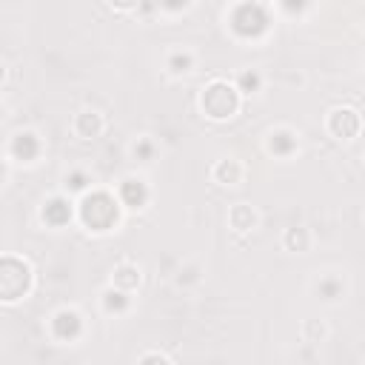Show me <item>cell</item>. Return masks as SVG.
<instances>
[{"label":"cell","mask_w":365,"mask_h":365,"mask_svg":"<svg viewBox=\"0 0 365 365\" xmlns=\"http://www.w3.org/2000/svg\"><path fill=\"white\" fill-rule=\"evenodd\" d=\"M80 220L88 231H108L120 220V205L108 191H91L80 202Z\"/></svg>","instance_id":"1"},{"label":"cell","mask_w":365,"mask_h":365,"mask_svg":"<svg viewBox=\"0 0 365 365\" xmlns=\"http://www.w3.org/2000/svg\"><path fill=\"white\" fill-rule=\"evenodd\" d=\"M228 23H231V31H234L237 37H242V40H257V37H262V34L268 31L271 14H268V9H265L262 3L245 0V3H240V6L231 11Z\"/></svg>","instance_id":"2"},{"label":"cell","mask_w":365,"mask_h":365,"mask_svg":"<svg viewBox=\"0 0 365 365\" xmlns=\"http://www.w3.org/2000/svg\"><path fill=\"white\" fill-rule=\"evenodd\" d=\"M200 106L211 120H225V117L237 114V108H240V88H234L222 80H214L211 86L202 88Z\"/></svg>","instance_id":"3"},{"label":"cell","mask_w":365,"mask_h":365,"mask_svg":"<svg viewBox=\"0 0 365 365\" xmlns=\"http://www.w3.org/2000/svg\"><path fill=\"white\" fill-rule=\"evenodd\" d=\"M31 288V268L17 257H3L0 262V297L6 302L20 299Z\"/></svg>","instance_id":"4"},{"label":"cell","mask_w":365,"mask_h":365,"mask_svg":"<svg viewBox=\"0 0 365 365\" xmlns=\"http://www.w3.org/2000/svg\"><path fill=\"white\" fill-rule=\"evenodd\" d=\"M359 114L354 108H334L331 117H328V131L339 140H351L359 134Z\"/></svg>","instance_id":"5"},{"label":"cell","mask_w":365,"mask_h":365,"mask_svg":"<svg viewBox=\"0 0 365 365\" xmlns=\"http://www.w3.org/2000/svg\"><path fill=\"white\" fill-rule=\"evenodd\" d=\"M80 331H83V319H80V314L77 311H57L54 314V319H51V334L57 336V339H63V342H71V339H77L80 336Z\"/></svg>","instance_id":"6"},{"label":"cell","mask_w":365,"mask_h":365,"mask_svg":"<svg viewBox=\"0 0 365 365\" xmlns=\"http://www.w3.org/2000/svg\"><path fill=\"white\" fill-rule=\"evenodd\" d=\"M40 217H43V222H46V225L60 228V225H66V222L71 220V202H68L66 197H51V200L43 205Z\"/></svg>","instance_id":"7"},{"label":"cell","mask_w":365,"mask_h":365,"mask_svg":"<svg viewBox=\"0 0 365 365\" xmlns=\"http://www.w3.org/2000/svg\"><path fill=\"white\" fill-rule=\"evenodd\" d=\"M120 202L128 208H143L148 202V185L143 180H134V177L123 180L120 182Z\"/></svg>","instance_id":"8"},{"label":"cell","mask_w":365,"mask_h":365,"mask_svg":"<svg viewBox=\"0 0 365 365\" xmlns=\"http://www.w3.org/2000/svg\"><path fill=\"white\" fill-rule=\"evenodd\" d=\"M11 154L23 163H31L37 154H40V140L31 134V131H20L14 140H11Z\"/></svg>","instance_id":"9"},{"label":"cell","mask_w":365,"mask_h":365,"mask_svg":"<svg viewBox=\"0 0 365 365\" xmlns=\"http://www.w3.org/2000/svg\"><path fill=\"white\" fill-rule=\"evenodd\" d=\"M74 131H77V137L91 140V137H97L103 131V117L97 111H80L77 120H74Z\"/></svg>","instance_id":"10"},{"label":"cell","mask_w":365,"mask_h":365,"mask_svg":"<svg viewBox=\"0 0 365 365\" xmlns=\"http://www.w3.org/2000/svg\"><path fill=\"white\" fill-rule=\"evenodd\" d=\"M268 148H271V154H277V157H288L294 148H297V137L291 134V131H274L271 134V140H268Z\"/></svg>","instance_id":"11"},{"label":"cell","mask_w":365,"mask_h":365,"mask_svg":"<svg viewBox=\"0 0 365 365\" xmlns=\"http://www.w3.org/2000/svg\"><path fill=\"white\" fill-rule=\"evenodd\" d=\"M240 177H242V168H240V163L237 160H220L217 163V168H214V180L217 182H240Z\"/></svg>","instance_id":"12"},{"label":"cell","mask_w":365,"mask_h":365,"mask_svg":"<svg viewBox=\"0 0 365 365\" xmlns=\"http://www.w3.org/2000/svg\"><path fill=\"white\" fill-rule=\"evenodd\" d=\"M228 220H231V228H237V231H248V228H254L257 214L251 211V205H234L231 214H228Z\"/></svg>","instance_id":"13"},{"label":"cell","mask_w":365,"mask_h":365,"mask_svg":"<svg viewBox=\"0 0 365 365\" xmlns=\"http://www.w3.org/2000/svg\"><path fill=\"white\" fill-rule=\"evenodd\" d=\"M128 291H123V288H108L106 294H103V308L108 311V314H123L125 308H128V297H125Z\"/></svg>","instance_id":"14"},{"label":"cell","mask_w":365,"mask_h":365,"mask_svg":"<svg viewBox=\"0 0 365 365\" xmlns=\"http://www.w3.org/2000/svg\"><path fill=\"white\" fill-rule=\"evenodd\" d=\"M114 285L123 288V291L137 288V285H140V271H137L134 265H120V268L114 271Z\"/></svg>","instance_id":"15"},{"label":"cell","mask_w":365,"mask_h":365,"mask_svg":"<svg viewBox=\"0 0 365 365\" xmlns=\"http://www.w3.org/2000/svg\"><path fill=\"white\" fill-rule=\"evenodd\" d=\"M259 86H262V77L257 74V71H242L240 77H237V88L242 91V94H251V91H259Z\"/></svg>","instance_id":"16"},{"label":"cell","mask_w":365,"mask_h":365,"mask_svg":"<svg viewBox=\"0 0 365 365\" xmlns=\"http://www.w3.org/2000/svg\"><path fill=\"white\" fill-rule=\"evenodd\" d=\"M285 245H288V251H305L308 248V231L305 228H288Z\"/></svg>","instance_id":"17"},{"label":"cell","mask_w":365,"mask_h":365,"mask_svg":"<svg viewBox=\"0 0 365 365\" xmlns=\"http://www.w3.org/2000/svg\"><path fill=\"white\" fill-rule=\"evenodd\" d=\"M317 294H319L322 299H336V297L342 294V282H339L336 277H325V279H319Z\"/></svg>","instance_id":"18"},{"label":"cell","mask_w":365,"mask_h":365,"mask_svg":"<svg viewBox=\"0 0 365 365\" xmlns=\"http://www.w3.org/2000/svg\"><path fill=\"white\" fill-rule=\"evenodd\" d=\"M191 63H194L191 54H180V51H177V54L168 57V68H171L174 74H185V71H191Z\"/></svg>","instance_id":"19"},{"label":"cell","mask_w":365,"mask_h":365,"mask_svg":"<svg viewBox=\"0 0 365 365\" xmlns=\"http://www.w3.org/2000/svg\"><path fill=\"white\" fill-rule=\"evenodd\" d=\"M88 182H91V180H88L86 171H71V174L66 177V188H68V191H86Z\"/></svg>","instance_id":"20"},{"label":"cell","mask_w":365,"mask_h":365,"mask_svg":"<svg viewBox=\"0 0 365 365\" xmlns=\"http://www.w3.org/2000/svg\"><path fill=\"white\" fill-rule=\"evenodd\" d=\"M308 3H311V0H279V6H282V11H285V14H291V17H297V14H302V11L308 9Z\"/></svg>","instance_id":"21"},{"label":"cell","mask_w":365,"mask_h":365,"mask_svg":"<svg viewBox=\"0 0 365 365\" xmlns=\"http://www.w3.org/2000/svg\"><path fill=\"white\" fill-rule=\"evenodd\" d=\"M134 157L143 160V163H148V160L154 157V143H151V140H140V143L134 145Z\"/></svg>","instance_id":"22"},{"label":"cell","mask_w":365,"mask_h":365,"mask_svg":"<svg viewBox=\"0 0 365 365\" xmlns=\"http://www.w3.org/2000/svg\"><path fill=\"white\" fill-rule=\"evenodd\" d=\"M157 6L165 11H182L188 6V0H157Z\"/></svg>","instance_id":"23"},{"label":"cell","mask_w":365,"mask_h":365,"mask_svg":"<svg viewBox=\"0 0 365 365\" xmlns=\"http://www.w3.org/2000/svg\"><path fill=\"white\" fill-rule=\"evenodd\" d=\"M143 0H111V6H117V9H137Z\"/></svg>","instance_id":"24"}]
</instances>
